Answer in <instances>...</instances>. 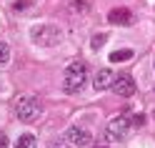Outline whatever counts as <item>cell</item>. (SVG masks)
<instances>
[{"label":"cell","instance_id":"cell-1","mask_svg":"<svg viewBox=\"0 0 155 148\" xmlns=\"http://www.w3.org/2000/svg\"><path fill=\"white\" fill-rule=\"evenodd\" d=\"M85 81H88V68H85V63H70L65 68V75H63V91L68 95H73L85 85Z\"/></svg>","mask_w":155,"mask_h":148},{"label":"cell","instance_id":"cell-2","mask_svg":"<svg viewBox=\"0 0 155 148\" xmlns=\"http://www.w3.org/2000/svg\"><path fill=\"white\" fill-rule=\"evenodd\" d=\"M60 28H55V25H48V23H40V25H33L30 28V40L38 45V48H53L60 43Z\"/></svg>","mask_w":155,"mask_h":148},{"label":"cell","instance_id":"cell-3","mask_svg":"<svg viewBox=\"0 0 155 148\" xmlns=\"http://www.w3.org/2000/svg\"><path fill=\"white\" fill-rule=\"evenodd\" d=\"M15 115H18V121H23V123H33L38 115L43 113V108H40V101H38L35 95H20L15 101Z\"/></svg>","mask_w":155,"mask_h":148},{"label":"cell","instance_id":"cell-4","mask_svg":"<svg viewBox=\"0 0 155 148\" xmlns=\"http://www.w3.org/2000/svg\"><path fill=\"white\" fill-rule=\"evenodd\" d=\"M128 128H130V118H128V113H120L118 118H113V121L108 123V131H105V136H108L110 141H120V138H125Z\"/></svg>","mask_w":155,"mask_h":148},{"label":"cell","instance_id":"cell-5","mask_svg":"<svg viewBox=\"0 0 155 148\" xmlns=\"http://www.w3.org/2000/svg\"><path fill=\"white\" fill-rule=\"evenodd\" d=\"M113 91L118 93V95H123V98H130V95H135V81L128 75V73H120V75H115V81H113Z\"/></svg>","mask_w":155,"mask_h":148},{"label":"cell","instance_id":"cell-6","mask_svg":"<svg viewBox=\"0 0 155 148\" xmlns=\"http://www.w3.org/2000/svg\"><path fill=\"white\" fill-rule=\"evenodd\" d=\"M108 20L113 25H133L135 23V15L128 10V8H115V10L108 13Z\"/></svg>","mask_w":155,"mask_h":148},{"label":"cell","instance_id":"cell-7","mask_svg":"<svg viewBox=\"0 0 155 148\" xmlns=\"http://www.w3.org/2000/svg\"><path fill=\"white\" fill-rule=\"evenodd\" d=\"M65 141L68 143H73V146H90V141H93V136L85 131V128H70L68 131V136H65Z\"/></svg>","mask_w":155,"mask_h":148},{"label":"cell","instance_id":"cell-8","mask_svg":"<svg viewBox=\"0 0 155 148\" xmlns=\"http://www.w3.org/2000/svg\"><path fill=\"white\" fill-rule=\"evenodd\" d=\"M113 81H115L113 71L103 68V71H98V75H95V81H93V85H95V91H105V88H110V85H113Z\"/></svg>","mask_w":155,"mask_h":148},{"label":"cell","instance_id":"cell-9","mask_svg":"<svg viewBox=\"0 0 155 148\" xmlns=\"http://www.w3.org/2000/svg\"><path fill=\"white\" fill-rule=\"evenodd\" d=\"M108 58H110V63H123V60H130L133 58V50H128V48L125 50H113Z\"/></svg>","mask_w":155,"mask_h":148},{"label":"cell","instance_id":"cell-10","mask_svg":"<svg viewBox=\"0 0 155 148\" xmlns=\"http://www.w3.org/2000/svg\"><path fill=\"white\" fill-rule=\"evenodd\" d=\"M88 0H70V10L75 13V15H85L88 13Z\"/></svg>","mask_w":155,"mask_h":148},{"label":"cell","instance_id":"cell-11","mask_svg":"<svg viewBox=\"0 0 155 148\" xmlns=\"http://www.w3.org/2000/svg\"><path fill=\"white\" fill-rule=\"evenodd\" d=\"M15 148H35V136L33 133H23L20 138H18Z\"/></svg>","mask_w":155,"mask_h":148},{"label":"cell","instance_id":"cell-12","mask_svg":"<svg viewBox=\"0 0 155 148\" xmlns=\"http://www.w3.org/2000/svg\"><path fill=\"white\" fill-rule=\"evenodd\" d=\"M8 63H10V45L0 40V65H8Z\"/></svg>","mask_w":155,"mask_h":148},{"label":"cell","instance_id":"cell-13","mask_svg":"<svg viewBox=\"0 0 155 148\" xmlns=\"http://www.w3.org/2000/svg\"><path fill=\"white\" fill-rule=\"evenodd\" d=\"M30 5H33V0H13V10L15 13H25Z\"/></svg>","mask_w":155,"mask_h":148},{"label":"cell","instance_id":"cell-14","mask_svg":"<svg viewBox=\"0 0 155 148\" xmlns=\"http://www.w3.org/2000/svg\"><path fill=\"white\" fill-rule=\"evenodd\" d=\"M105 43H108V35H105V33H100V35H93V40H90V45L95 48V50H98L100 45H105Z\"/></svg>","mask_w":155,"mask_h":148},{"label":"cell","instance_id":"cell-15","mask_svg":"<svg viewBox=\"0 0 155 148\" xmlns=\"http://www.w3.org/2000/svg\"><path fill=\"white\" fill-rule=\"evenodd\" d=\"M140 126H145V115L138 113V115H133V118H130V128H140Z\"/></svg>","mask_w":155,"mask_h":148},{"label":"cell","instance_id":"cell-16","mask_svg":"<svg viewBox=\"0 0 155 148\" xmlns=\"http://www.w3.org/2000/svg\"><path fill=\"white\" fill-rule=\"evenodd\" d=\"M48 148H68V143H65V141H60V138H58V141H53V143L48 146Z\"/></svg>","mask_w":155,"mask_h":148},{"label":"cell","instance_id":"cell-17","mask_svg":"<svg viewBox=\"0 0 155 148\" xmlns=\"http://www.w3.org/2000/svg\"><path fill=\"white\" fill-rule=\"evenodd\" d=\"M0 148H8V136L0 133Z\"/></svg>","mask_w":155,"mask_h":148},{"label":"cell","instance_id":"cell-18","mask_svg":"<svg viewBox=\"0 0 155 148\" xmlns=\"http://www.w3.org/2000/svg\"><path fill=\"white\" fill-rule=\"evenodd\" d=\"M98 148H105V146H98Z\"/></svg>","mask_w":155,"mask_h":148}]
</instances>
